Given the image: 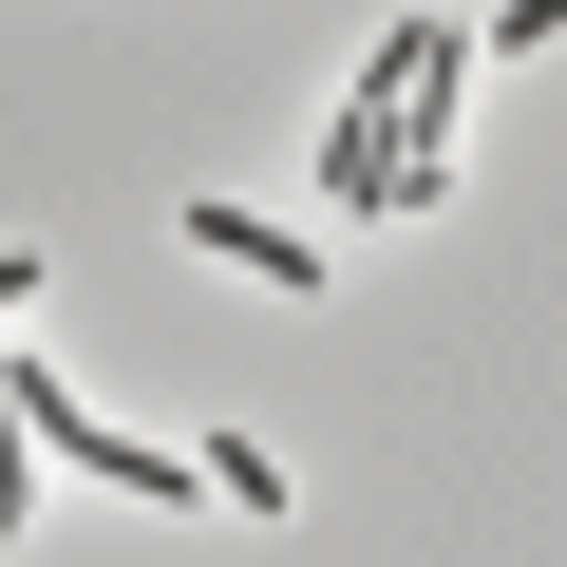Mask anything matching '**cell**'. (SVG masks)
<instances>
[{
    "instance_id": "obj_1",
    "label": "cell",
    "mask_w": 567,
    "mask_h": 567,
    "mask_svg": "<svg viewBox=\"0 0 567 567\" xmlns=\"http://www.w3.org/2000/svg\"><path fill=\"white\" fill-rule=\"evenodd\" d=\"M171 227H189L208 265H246V284H265V303H322V246H303V227H265V208H208V189H189Z\"/></svg>"
},
{
    "instance_id": "obj_2",
    "label": "cell",
    "mask_w": 567,
    "mask_h": 567,
    "mask_svg": "<svg viewBox=\"0 0 567 567\" xmlns=\"http://www.w3.org/2000/svg\"><path fill=\"white\" fill-rule=\"evenodd\" d=\"M20 303H39V246H0V322H20Z\"/></svg>"
}]
</instances>
